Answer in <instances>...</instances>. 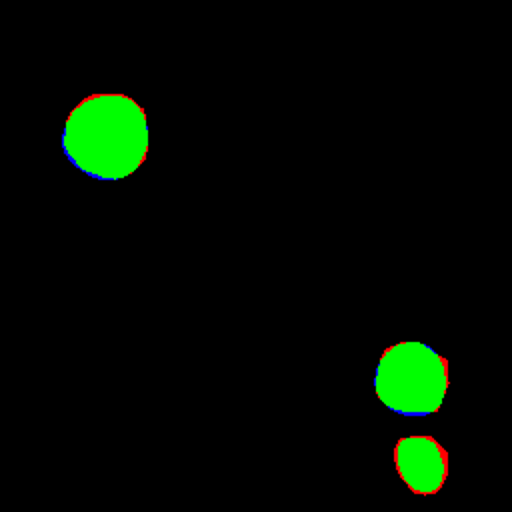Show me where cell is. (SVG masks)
<instances>
[{
    "label": "cell",
    "instance_id": "obj_1",
    "mask_svg": "<svg viewBox=\"0 0 512 512\" xmlns=\"http://www.w3.org/2000/svg\"><path fill=\"white\" fill-rule=\"evenodd\" d=\"M64 148L74 164L94 176L120 180L138 170L148 150V124L126 96H96L72 110Z\"/></svg>",
    "mask_w": 512,
    "mask_h": 512
},
{
    "label": "cell",
    "instance_id": "obj_3",
    "mask_svg": "<svg viewBox=\"0 0 512 512\" xmlns=\"http://www.w3.org/2000/svg\"><path fill=\"white\" fill-rule=\"evenodd\" d=\"M402 478L418 492H434L442 484L444 464L438 446L428 438H404L398 444Z\"/></svg>",
    "mask_w": 512,
    "mask_h": 512
},
{
    "label": "cell",
    "instance_id": "obj_2",
    "mask_svg": "<svg viewBox=\"0 0 512 512\" xmlns=\"http://www.w3.org/2000/svg\"><path fill=\"white\" fill-rule=\"evenodd\" d=\"M376 394L398 412H434L446 394V372L440 356L422 342L392 346L376 372Z\"/></svg>",
    "mask_w": 512,
    "mask_h": 512
}]
</instances>
